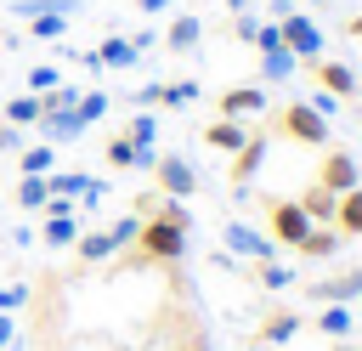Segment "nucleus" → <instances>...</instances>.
<instances>
[{"label": "nucleus", "instance_id": "c03bdc74", "mask_svg": "<svg viewBox=\"0 0 362 351\" xmlns=\"http://www.w3.org/2000/svg\"><path fill=\"white\" fill-rule=\"evenodd\" d=\"M249 351H260V345H249Z\"/></svg>", "mask_w": 362, "mask_h": 351}, {"label": "nucleus", "instance_id": "79ce46f5", "mask_svg": "<svg viewBox=\"0 0 362 351\" xmlns=\"http://www.w3.org/2000/svg\"><path fill=\"white\" fill-rule=\"evenodd\" d=\"M339 351H362V345H339Z\"/></svg>", "mask_w": 362, "mask_h": 351}, {"label": "nucleus", "instance_id": "f257e3e1", "mask_svg": "<svg viewBox=\"0 0 362 351\" xmlns=\"http://www.w3.org/2000/svg\"><path fill=\"white\" fill-rule=\"evenodd\" d=\"M187 255V226L164 221V215H147L136 226V249L124 255V266H175Z\"/></svg>", "mask_w": 362, "mask_h": 351}, {"label": "nucleus", "instance_id": "e433bc0d", "mask_svg": "<svg viewBox=\"0 0 362 351\" xmlns=\"http://www.w3.org/2000/svg\"><path fill=\"white\" fill-rule=\"evenodd\" d=\"M45 215H74V198H57V192H51V198H45Z\"/></svg>", "mask_w": 362, "mask_h": 351}, {"label": "nucleus", "instance_id": "9d476101", "mask_svg": "<svg viewBox=\"0 0 362 351\" xmlns=\"http://www.w3.org/2000/svg\"><path fill=\"white\" fill-rule=\"evenodd\" d=\"M305 294H311V300H322V306H345V300H356V294H362V266H351L345 277H322V283H311Z\"/></svg>", "mask_w": 362, "mask_h": 351}, {"label": "nucleus", "instance_id": "9b49d317", "mask_svg": "<svg viewBox=\"0 0 362 351\" xmlns=\"http://www.w3.org/2000/svg\"><path fill=\"white\" fill-rule=\"evenodd\" d=\"M305 68H311V74H317V85H322V91H334L339 102H345V96H356V74H351L345 62H322V57H311Z\"/></svg>", "mask_w": 362, "mask_h": 351}, {"label": "nucleus", "instance_id": "dca6fc26", "mask_svg": "<svg viewBox=\"0 0 362 351\" xmlns=\"http://www.w3.org/2000/svg\"><path fill=\"white\" fill-rule=\"evenodd\" d=\"M90 57H96V68H130V62H136L141 51L130 45V34H107V40H102V45L90 51Z\"/></svg>", "mask_w": 362, "mask_h": 351}, {"label": "nucleus", "instance_id": "473e14b6", "mask_svg": "<svg viewBox=\"0 0 362 351\" xmlns=\"http://www.w3.org/2000/svg\"><path fill=\"white\" fill-rule=\"evenodd\" d=\"M260 283H266V289H288V283H294V272H288L283 260H260Z\"/></svg>", "mask_w": 362, "mask_h": 351}, {"label": "nucleus", "instance_id": "37998d69", "mask_svg": "<svg viewBox=\"0 0 362 351\" xmlns=\"http://www.w3.org/2000/svg\"><path fill=\"white\" fill-rule=\"evenodd\" d=\"M311 6H328V0H311Z\"/></svg>", "mask_w": 362, "mask_h": 351}, {"label": "nucleus", "instance_id": "cd10ccee", "mask_svg": "<svg viewBox=\"0 0 362 351\" xmlns=\"http://www.w3.org/2000/svg\"><path fill=\"white\" fill-rule=\"evenodd\" d=\"M11 192H17V204H23V209H40V204L51 198L45 176H17V187H11Z\"/></svg>", "mask_w": 362, "mask_h": 351}, {"label": "nucleus", "instance_id": "412c9836", "mask_svg": "<svg viewBox=\"0 0 362 351\" xmlns=\"http://www.w3.org/2000/svg\"><path fill=\"white\" fill-rule=\"evenodd\" d=\"M334 249H339V232H334V226H311V232L300 238V249H294V255H305V260H328Z\"/></svg>", "mask_w": 362, "mask_h": 351}, {"label": "nucleus", "instance_id": "aec40b11", "mask_svg": "<svg viewBox=\"0 0 362 351\" xmlns=\"http://www.w3.org/2000/svg\"><path fill=\"white\" fill-rule=\"evenodd\" d=\"M204 142H209L215 153H238V147L249 142V130H243L238 119H215V125H204Z\"/></svg>", "mask_w": 362, "mask_h": 351}, {"label": "nucleus", "instance_id": "4468645a", "mask_svg": "<svg viewBox=\"0 0 362 351\" xmlns=\"http://www.w3.org/2000/svg\"><path fill=\"white\" fill-rule=\"evenodd\" d=\"M300 209L311 215V226H328V221H334V209H339V192H328L322 181H311V187L300 192Z\"/></svg>", "mask_w": 362, "mask_h": 351}, {"label": "nucleus", "instance_id": "4c0bfd02", "mask_svg": "<svg viewBox=\"0 0 362 351\" xmlns=\"http://www.w3.org/2000/svg\"><path fill=\"white\" fill-rule=\"evenodd\" d=\"M164 6H170V0H136V11H147V17H158Z\"/></svg>", "mask_w": 362, "mask_h": 351}, {"label": "nucleus", "instance_id": "bb28decb", "mask_svg": "<svg viewBox=\"0 0 362 351\" xmlns=\"http://www.w3.org/2000/svg\"><path fill=\"white\" fill-rule=\"evenodd\" d=\"M51 170H57V147H51V142L23 147V170H17V176H51Z\"/></svg>", "mask_w": 362, "mask_h": 351}, {"label": "nucleus", "instance_id": "1a4fd4ad", "mask_svg": "<svg viewBox=\"0 0 362 351\" xmlns=\"http://www.w3.org/2000/svg\"><path fill=\"white\" fill-rule=\"evenodd\" d=\"M102 159H107L113 170H153V147H136V142H130L124 130H119V136H107Z\"/></svg>", "mask_w": 362, "mask_h": 351}, {"label": "nucleus", "instance_id": "423d86ee", "mask_svg": "<svg viewBox=\"0 0 362 351\" xmlns=\"http://www.w3.org/2000/svg\"><path fill=\"white\" fill-rule=\"evenodd\" d=\"M221 238H226L232 255H249V260H272V255H277V238H266V232H255V226H243V221H226Z\"/></svg>", "mask_w": 362, "mask_h": 351}, {"label": "nucleus", "instance_id": "58836bf2", "mask_svg": "<svg viewBox=\"0 0 362 351\" xmlns=\"http://www.w3.org/2000/svg\"><path fill=\"white\" fill-rule=\"evenodd\" d=\"M226 11L238 17V11H255V0H226Z\"/></svg>", "mask_w": 362, "mask_h": 351}, {"label": "nucleus", "instance_id": "7c9ffc66", "mask_svg": "<svg viewBox=\"0 0 362 351\" xmlns=\"http://www.w3.org/2000/svg\"><path fill=\"white\" fill-rule=\"evenodd\" d=\"M51 85H62V74H57V62H34V68H28V91H34V96H45Z\"/></svg>", "mask_w": 362, "mask_h": 351}, {"label": "nucleus", "instance_id": "c85d7f7f", "mask_svg": "<svg viewBox=\"0 0 362 351\" xmlns=\"http://www.w3.org/2000/svg\"><path fill=\"white\" fill-rule=\"evenodd\" d=\"M317 334H334V340L351 334V311H345V306H322V311H317Z\"/></svg>", "mask_w": 362, "mask_h": 351}, {"label": "nucleus", "instance_id": "a19ab883", "mask_svg": "<svg viewBox=\"0 0 362 351\" xmlns=\"http://www.w3.org/2000/svg\"><path fill=\"white\" fill-rule=\"evenodd\" d=\"M345 34H351V40H362V17H351V23H345Z\"/></svg>", "mask_w": 362, "mask_h": 351}, {"label": "nucleus", "instance_id": "39448f33", "mask_svg": "<svg viewBox=\"0 0 362 351\" xmlns=\"http://www.w3.org/2000/svg\"><path fill=\"white\" fill-rule=\"evenodd\" d=\"M277 28H283V45L300 57V62H311V57H322V28L311 23V17H300V11H288V17H277Z\"/></svg>", "mask_w": 362, "mask_h": 351}, {"label": "nucleus", "instance_id": "f3484780", "mask_svg": "<svg viewBox=\"0 0 362 351\" xmlns=\"http://www.w3.org/2000/svg\"><path fill=\"white\" fill-rule=\"evenodd\" d=\"M113 255H119V249H113L107 226H102V232H79V238H74V260H79V266H96V260H113Z\"/></svg>", "mask_w": 362, "mask_h": 351}, {"label": "nucleus", "instance_id": "f704fd0d", "mask_svg": "<svg viewBox=\"0 0 362 351\" xmlns=\"http://www.w3.org/2000/svg\"><path fill=\"white\" fill-rule=\"evenodd\" d=\"M305 108H317L322 119H334V113H339V96H334V91H317V96H311Z\"/></svg>", "mask_w": 362, "mask_h": 351}, {"label": "nucleus", "instance_id": "a878e982", "mask_svg": "<svg viewBox=\"0 0 362 351\" xmlns=\"http://www.w3.org/2000/svg\"><path fill=\"white\" fill-rule=\"evenodd\" d=\"M107 108H113V96H107V91H79V102H74V119L90 130V125H96Z\"/></svg>", "mask_w": 362, "mask_h": 351}, {"label": "nucleus", "instance_id": "2f4dec72", "mask_svg": "<svg viewBox=\"0 0 362 351\" xmlns=\"http://www.w3.org/2000/svg\"><path fill=\"white\" fill-rule=\"evenodd\" d=\"M136 226H141V215H119V221L107 226V238H113V249H130V243H136Z\"/></svg>", "mask_w": 362, "mask_h": 351}, {"label": "nucleus", "instance_id": "0eeeda50", "mask_svg": "<svg viewBox=\"0 0 362 351\" xmlns=\"http://www.w3.org/2000/svg\"><path fill=\"white\" fill-rule=\"evenodd\" d=\"M266 108H272V102H266L260 85H232V91H221V102H215L221 119H255V113H266Z\"/></svg>", "mask_w": 362, "mask_h": 351}, {"label": "nucleus", "instance_id": "a211bd4d", "mask_svg": "<svg viewBox=\"0 0 362 351\" xmlns=\"http://www.w3.org/2000/svg\"><path fill=\"white\" fill-rule=\"evenodd\" d=\"M198 40H204V17H192V11H181V17L164 28V45H170V51H192Z\"/></svg>", "mask_w": 362, "mask_h": 351}, {"label": "nucleus", "instance_id": "4be33fe9", "mask_svg": "<svg viewBox=\"0 0 362 351\" xmlns=\"http://www.w3.org/2000/svg\"><path fill=\"white\" fill-rule=\"evenodd\" d=\"M300 334V311H272L266 323H260V345H283V340H294Z\"/></svg>", "mask_w": 362, "mask_h": 351}, {"label": "nucleus", "instance_id": "5701e85b", "mask_svg": "<svg viewBox=\"0 0 362 351\" xmlns=\"http://www.w3.org/2000/svg\"><path fill=\"white\" fill-rule=\"evenodd\" d=\"M294 68H300V57H294L288 45H277V51H260V74H266L272 85H283V79H288Z\"/></svg>", "mask_w": 362, "mask_h": 351}, {"label": "nucleus", "instance_id": "72a5a7b5", "mask_svg": "<svg viewBox=\"0 0 362 351\" xmlns=\"http://www.w3.org/2000/svg\"><path fill=\"white\" fill-rule=\"evenodd\" d=\"M249 45H255V51H277V45H283V28H277V23H260Z\"/></svg>", "mask_w": 362, "mask_h": 351}, {"label": "nucleus", "instance_id": "c9c22d12", "mask_svg": "<svg viewBox=\"0 0 362 351\" xmlns=\"http://www.w3.org/2000/svg\"><path fill=\"white\" fill-rule=\"evenodd\" d=\"M11 334H17V311H0V351L11 345Z\"/></svg>", "mask_w": 362, "mask_h": 351}, {"label": "nucleus", "instance_id": "7ed1b4c3", "mask_svg": "<svg viewBox=\"0 0 362 351\" xmlns=\"http://www.w3.org/2000/svg\"><path fill=\"white\" fill-rule=\"evenodd\" d=\"M153 176H158V192L164 198H192L198 192V170L181 153H153Z\"/></svg>", "mask_w": 362, "mask_h": 351}, {"label": "nucleus", "instance_id": "2eb2a0df", "mask_svg": "<svg viewBox=\"0 0 362 351\" xmlns=\"http://www.w3.org/2000/svg\"><path fill=\"white\" fill-rule=\"evenodd\" d=\"M334 232L339 238H362V181L351 192H339V209H334Z\"/></svg>", "mask_w": 362, "mask_h": 351}, {"label": "nucleus", "instance_id": "20e7f679", "mask_svg": "<svg viewBox=\"0 0 362 351\" xmlns=\"http://www.w3.org/2000/svg\"><path fill=\"white\" fill-rule=\"evenodd\" d=\"M277 125H283V136H294V142H305V147H322V142H328V119H322L317 108H305V102H288V108L277 113Z\"/></svg>", "mask_w": 362, "mask_h": 351}, {"label": "nucleus", "instance_id": "ddd939ff", "mask_svg": "<svg viewBox=\"0 0 362 351\" xmlns=\"http://www.w3.org/2000/svg\"><path fill=\"white\" fill-rule=\"evenodd\" d=\"M260 164H266V136H249V142L232 153V187H249Z\"/></svg>", "mask_w": 362, "mask_h": 351}, {"label": "nucleus", "instance_id": "6e6552de", "mask_svg": "<svg viewBox=\"0 0 362 351\" xmlns=\"http://www.w3.org/2000/svg\"><path fill=\"white\" fill-rule=\"evenodd\" d=\"M136 102H141V108H153V102H158V108H187V102H198V85H192V79H170V85H141V91H136Z\"/></svg>", "mask_w": 362, "mask_h": 351}, {"label": "nucleus", "instance_id": "393cba45", "mask_svg": "<svg viewBox=\"0 0 362 351\" xmlns=\"http://www.w3.org/2000/svg\"><path fill=\"white\" fill-rule=\"evenodd\" d=\"M23 28H28V40H62V34H68V11H40V17H28Z\"/></svg>", "mask_w": 362, "mask_h": 351}, {"label": "nucleus", "instance_id": "6ab92c4d", "mask_svg": "<svg viewBox=\"0 0 362 351\" xmlns=\"http://www.w3.org/2000/svg\"><path fill=\"white\" fill-rule=\"evenodd\" d=\"M40 113H45V102H40L34 91H17V96L0 108V119H6V125H17V130H23V125H40Z\"/></svg>", "mask_w": 362, "mask_h": 351}, {"label": "nucleus", "instance_id": "f8f14e48", "mask_svg": "<svg viewBox=\"0 0 362 351\" xmlns=\"http://www.w3.org/2000/svg\"><path fill=\"white\" fill-rule=\"evenodd\" d=\"M317 181H322L328 192H351L362 176H356V159H351V153H328V159H322V170H317Z\"/></svg>", "mask_w": 362, "mask_h": 351}, {"label": "nucleus", "instance_id": "b1692460", "mask_svg": "<svg viewBox=\"0 0 362 351\" xmlns=\"http://www.w3.org/2000/svg\"><path fill=\"white\" fill-rule=\"evenodd\" d=\"M40 238H45L51 249H68V243L79 238V215H45V226H40Z\"/></svg>", "mask_w": 362, "mask_h": 351}, {"label": "nucleus", "instance_id": "c756f323", "mask_svg": "<svg viewBox=\"0 0 362 351\" xmlns=\"http://www.w3.org/2000/svg\"><path fill=\"white\" fill-rule=\"evenodd\" d=\"M124 136H130L136 147H153V142H158V119H153V113H136V119L124 125Z\"/></svg>", "mask_w": 362, "mask_h": 351}, {"label": "nucleus", "instance_id": "f03ea898", "mask_svg": "<svg viewBox=\"0 0 362 351\" xmlns=\"http://www.w3.org/2000/svg\"><path fill=\"white\" fill-rule=\"evenodd\" d=\"M266 221H272V238L300 249V238L311 232V215L300 209V198H266Z\"/></svg>", "mask_w": 362, "mask_h": 351}, {"label": "nucleus", "instance_id": "ea45409f", "mask_svg": "<svg viewBox=\"0 0 362 351\" xmlns=\"http://www.w3.org/2000/svg\"><path fill=\"white\" fill-rule=\"evenodd\" d=\"M181 351H209V340H204V334H192V340H187Z\"/></svg>", "mask_w": 362, "mask_h": 351}]
</instances>
